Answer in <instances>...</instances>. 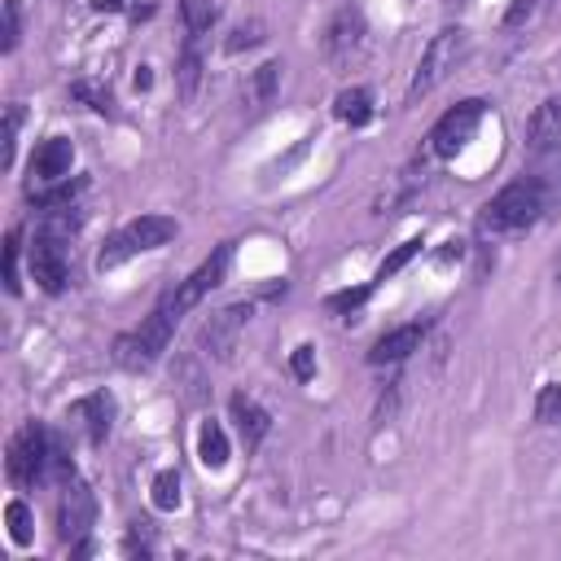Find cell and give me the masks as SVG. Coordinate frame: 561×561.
Here are the masks:
<instances>
[{
	"label": "cell",
	"instance_id": "6da1fadb",
	"mask_svg": "<svg viewBox=\"0 0 561 561\" xmlns=\"http://www.w3.org/2000/svg\"><path fill=\"white\" fill-rule=\"evenodd\" d=\"M543 167L504 184L491 202H482L478 210V228L486 237H504V232H526L539 219H548V210L561 202V153L539 158Z\"/></svg>",
	"mask_w": 561,
	"mask_h": 561
},
{
	"label": "cell",
	"instance_id": "7a4b0ae2",
	"mask_svg": "<svg viewBox=\"0 0 561 561\" xmlns=\"http://www.w3.org/2000/svg\"><path fill=\"white\" fill-rule=\"evenodd\" d=\"M9 482L13 486H48V482H70L75 465L66 456V447L57 443L53 430H44L39 421H26L13 438H9V456H4Z\"/></svg>",
	"mask_w": 561,
	"mask_h": 561
},
{
	"label": "cell",
	"instance_id": "3957f363",
	"mask_svg": "<svg viewBox=\"0 0 561 561\" xmlns=\"http://www.w3.org/2000/svg\"><path fill=\"white\" fill-rule=\"evenodd\" d=\"M175 324H180V316L171 311V307H153L136 329H123L118 337H114V346H110V359L123 368V373H145V368H153L158 359H162V351L171 346V333H175Z\"/></svg>",
	"mask_w": 561,
	"mask_h": 561
},
{
	"label": "cell",
	"instance_id": "277c9868",
	"mask_svg": "<svg viewBox=\"0 0 561 561\" xmlns=\"http://www.w3.org/2000/svg\"><path fill=\"white\" fill-rule=\"evenodd\" d=\"M175 232H180V224L171 215H140V219H131V224H123L118 232L105 237V245L96 250V267L110 272V267H118V263H127L136 254L162 250Z\"/></svg>",
	"mask_w": 561,
	"mask_h": 561
},
{
	"label": "cell",
	"instance_id": "5b68a950",
	"mask_svg": "<svg viewBox=\"0 0 561 561\" xmlns=\"http://www.w3.org/2000/svg\"><path fill=\"white\" fill-rule=\"evenodd\" d=\"M469 53V31L465 26H443L438 35H430V44L421 48V61L412 70V83H408V101L416 96H430Z\"/></svg>",
	"mask_w": 561,
	"mask_h": 561
},
{
	"label": "cell",
	"instance_id": "8992f818",
	"mask_svg": "<svg viewBox=\"0 0 561 561\" xmlns=\"http://www.w3.org/2000/svg\"><path fill=\"white\" fill-rule=\"evenodd\" d=\"M228 263H232V241L215 245V254H210V259H202V263H197V267H193L175 289H167L158 302H162V307H171L175 316H188V311H193L210 289H219V285H224Z\"/></svg>",
	"mask_w": 561,
	"mask_h": 561
},
{
	"label": "cell",
	"instance_id": "52a82bcc",
	"mask_svg": "<svg viewBox=\"0 0 561 561\" xmlns=\"http://www.w3.org/2000/svg\"><path fill=\"white\" fill-rule=\"evenodd\" d=\"M26 263H31V280L44 294H61L70 280V254H66V237L53 228H35L31 245H26Z\"/></svg>",
	"mask_w": 561,
	"mask_h": 561
},
{
	"label": "cell",
	"instance_id": "ba28073f",
	"mask_svg": "<svg viewBox=\"0 0 561 561\" xmlns=\"http://www.w3.org/2000/svg\"><path fill=\"white\" fill-rule=\"evenodd\" d=\"M482 114H486V101H482V96L456 101V105H451V110L430 127V153H434V158H456V153L473 140V131H478Z\"/></svg>",
	"mask_w": 561,
	"mask_h": 561
},
{
	"label": "cell",
	"instance_id": "9c48e42d",
	"mask_svg": "<svg viewBox=\"0 0 561 561\" xmlns=\"http://www.w3.org/2000/svg\"><path fill=\"white\" fill-rule=\"evenodd\" d=\"M250 316H254V302H232V307L210 311V316L202 320V329H197V346H202L210 359L228 364L232 351H237V337H241V329H245Z\"/></svg>",
	"mask_w": 561,
	"mask_h": 561
},
{
	"label": "cell",
	"instance_id": "30bf717a",
	"mask_svg": "<svg viewBox=\"0 0 561 561\" xmlns=\"http://www.w3.org/2000/svg\"><path fill=\"white\" fill-rule=\"evenodd\" d=\"M70 167H75V140L70 136H48L35 145L31 153V175H26V193H39V188H53L61 180H70Z\"/></svg>",
	"mask_w": 561,
	"mask_h": 561
},
{
	"label": "cell",
	"instance_id": "8fae6325",
	"mask_svg": "<svg viewBox=\"0 0 561 561\" xmlns=\"http://www.w3.org/2000/svg\"><path fill=\"white\" fill-rule=\"evenodd\" d=\"M364 35H368V26H364V13L359 9H337L333 18H329V26H324V57L333 61V66H351L355 57H359V48H364Z\"/></svg>",
	"mask_w": 561,
	"mask_h": 561
},
{
	"label": "cell",
	"instance_id": "7c38bea8",
	"mask_svg": "<svg viewBox=\"0 0 561 561\" xmlns=\"http://www.w3.org/2000/svg\"><path fill=\"white\" fill-rule=\"evenodd\" d=\"M92 517H96V500H92V491H88L79 478L61 482V495H57V535L70 539V543H79V539L88 535Z\"/></svg>",
	"mask_w": 561,
	"mask_h": 561
},
{
	"label": "cell",
	"instance_id": "4fadbf2b",
	"mask_svg": "<svg viewBox=\"0 0 561 561\" xmlns=\"http://www.w3.org/2000/svg\"><path fill=\"white\" fill-rule=\"evenodd\" d=\"M425 333H430V320H408V324H399V329L381 333V337L368 346V364H373V368H390V364H403L412 351H421Z\"/></svg>",
	"mask_w": 561,
	"mask_h": 561
},
{
	"label": "cell",
	"instance_id": "5bb4252c",
	"mask_svg": "<svg viewBox=\"0 0 561 561\" xmlns=\"http://www.w3.org/2000/svg\"><path fill=\"white\" fill-rule=\"evenodd\" d=\"M526 153L530 158H548L561 153V96H548L535 105V114L526 118Z\"/></svg>",
	"mask_w": 561,
	"mask_h": 561
},
{
	"label": "cell",
	"instance_id": "9a60e30c",
	"mask_svg": "<svg viewBox=\"0 0 561 561\" xmlns=\"http://www.w3.org/2000/svg\"><path fill=\"white\" fill-rule=\"evenodd\" d=\"M228 412H232V421H237V434H241L245 451H259V447H263V438L272 434V412H267L259 399L241 394V390L228 399Z\"/></svg>",
	"mask_w": 561,
	"mask_h": 561
},
{
	"label": "cell",
	"instance_id": "2e32d148",
	"mask_svg": "<svg viewBox=\"0 0 561 561\" xmlns=\"http://www.w3.org/2000/svg\"><path fill=\"white\" fill-rule=\"evenodd\" d=\"M66 416L83 425V434H88V443H92V447H101V443L110 438V421H114V394H110V390H96V394L79 399V403H75Z\"/></svg>",
	"mask_w": 561,
	"mask_h": 561
},
{
	"label": "cell",
	"instance_id": "e0dca14e",
	"mask_svg": "<svg viewBox=\"0 0 561 561\" xmlns=\"http://www.w3.org/2000/svg\"><path fill=\"white\" fill-rule=\"evenodd\" d=\"M197 88H202V48H197V35H188L180 57H175V96L193 101Z\"/></svg>",
	"mask_w": 561,
	"mask_h": 561
},
{
	"label": "cell",
	"instance_id": "ac0fdd59",
	"mask_svg": "<svg viewBox=\"0 0 561 561\" xmlns=\"http://www.w3.org/2000/svg\"><path fill=\"white\" fill-rule=\"evenodd\" d=\"M70 96L79 101V105H88L92 114H105V118H118V101H114V92H110V83H101V79H75L70 83Z\"/></svg>",
	"mask_w": 561,
	"mask_h": 561
},
{
	"label": "cell",
	"instance_id": "d6986e66",
	"mask_svg": "<svg viewBox=\"0 0 561 561\" xmlns=\"http://www.w3.org/2000/svg\"><path fill=\"white\" fill-rule=\"evenodd\" d=\"M197 460H202L206 469H224V465H228V434H224V425L210 421V416L197 425Z\"/></svg>",
	"mask_w": 561,
	"mask_h": 561
},
{
	"label": "cell",
	"instance_id": "ffe728a7",
	"mask_svg": "<svg viewBox=\"0 0 561 561\" xmlns=\"http://www.w3.org/2000/svg\"><path fill=\"white\" fill-rule=\"evenodd\" d=\"M333 114L346 123V127H364L373 118V92L368 88H342L333 96Z\"/></svg>",
	"mask_w": 561,
	"mask_h": 561
},
{
	"label": "cell",
	"instance_id": "44dd1931",
	"mask_svg": "<svg viewBox=\"0 0 561 561\" xmlns=\"http://www.w3.org/2000/svg\"><path fill=\"white\" fill-rule=\"evenodd\" d=\"M180 18H184V31L202 39L219 22V0H180Z\"/></svg>",
	"mask_w": 561,
	"mask_h": 561
},
{
	"label": "cell",
	"instance_id": "7402d4cb",
	"mask_svg": "<svg viewBox=\"0 0 561 561\" xmlns=\"http://www.w3.org/2000/svg\"><path fill=\"white\" fill-rule=\"evenodd\" d=\"M421 245H425L421 237H408V241H399V245H394V250H390V254H386V259L377 263V272H373V285L390 280L394 272H403V267H408V263H412V259L421 254Z\"/></svg>",
	"mask_w": 561,
	"mask_h": 561
},
{
	"label": "cell",
	"instance_id": "603a6c76",
	"mask_svg": "<svg viewBox=\"0 0 561 561\" xmlns=\"http://www.w3.org/2000/svg\"><path fill=\"white\" fill-rule=\"evenodd\" d=\"M373 289H377L373 280H368V285H355V289H337V294H329V298H324V307H329L333 316H342V320H355Z\"/></svg>",
	"mask_w": 561,
	"mask_h": 561
},
{
	"label": "cell",
	"instance_id": "cb8c5ba5",
	"mask_svg": "<svg viewBox=\"0 0 561 561\" xmlns=\"http://www.w3.org/2000/svg\"><path fill=\"white\" fill-rule=\"evenodd\" d=\"M267 39V26L259 22V18H250V22H241V26H232V35L224 39V53H245V48H259Z\"/></svg>",
	"mask_w": 561,
	"mask_h": 561
},
{
	"label": "cell",
	"instance_id": "d4e9b609",
	"mask_svg": "<svg viewBox=\"0 0 561 561\" xmlns=\"http://www.w3.org/2000/svg\"><path fill=\"white\" fill-rule=\"evenodd\" d=\"M276 83H280V61H263V66L250 75V88H245V96H250L254 105H263V101H272Z\"/></svg>",
	"mask_w": 561,
	"mask_h": 561
},
{
	"label": "cell",
	"instance_id": "484cf974",
	"mask_svg": "<svg viewBox=\"0 0 561 561\" xmlns=\"http://www.w3.org/2000/svg\"><path fill=\"white\" fill-rule=\"evenodd\" d=\"M535 421L539 425H561V381H543L535 394Z\"/></svg>",
	"mask_w": 561,
	"mask_h": 561
},
{
	"label": "cell",
	"instance_id": "4316f807",
	"mask_svg": "<svg viewBox=\"0 0 561 561\" xmlns=\"http://www.w3.org/2000/svg\"><path fill=\"white\" fill-rule=\"evenodd\" d=\"M153 495V508H162V513H171V508H180V473L175 469H162L158 478H153V486H149Z\"/></svg>",
	"mask_w": 561,
	"mask_h": 561
},
{
	"label": "cell",
	"instance_id": "83f0119b",
	"mask_svg": "<svg viewBox=\"0 0 561 561\" xmlns=\"http://www.w3.org/2000/svg\"><path fill=\"white\" fill-rule=\"evenodd\" d=\"M18 254H22V232H18V228H9V237H4V289H9V294H22Z\"/></svg>",
	"mask_w": 561,
	"mask_h": 561
},
{
	"label": "cell",
	"instance_id": "f1b7e54d",
	"mask_svg": "<svg viewBox=\"0 0 561 561\" xmlns=\"http://www.w3.org/2000/svg\"><path fill=\"white\" fill-rule=\"evenodd\" d=\"M22 39V0H4V18H0V48L13 53Z\"/></svg>",
	"mask_w": 561,
	"mask_h": 561
},
{
	"label": "cell",
	"instance_id": "f546056e",
	"mask_svg": "<svg viewBox=\"0 0 561 561\" xmlns=\"http://www.w3.org/2000/svg\"><path fill=\"white\" fill-rule=\"evenodd\" d=\"M4 522H9V539H13L18 548H26V543H31V508H26L22 500H13V504L4 508Z\"/></svg>",
	"mask_w": 561,
	"mask_h": 561
},
{
	"label": "cell",
	"instance_id": "4dcf8cb0",
	"mask_svg": "<svg viewBox=\"0 0 561 561\" xmlns=\"http://www.w3.org/2000/svg\"><path fill=\"white\" fill-rule=\"evenodd\" d=\"M18 127H22V105L9 101V105H4V167H13V153H18Z\"/></svg>",
	"mask_w": 561,
	"mask_h": 561
},
{
	"label": "cell",
	"instance_id": "1f68e13d",
	"mask_svg": "<svg viewBox=\"0 0 561 561\" xmlns=\"http://www.w3.org/2000/svg\"><path fill=\"white\" fill-rule=\"evenodd\" d=\"M289 373H294L298 381H311V377H316V346H311V342H302V346H294V359H289Z\"/></svg>",
	"mask_w": 561,
	"mask_h": 561
},
{
	"label": "cell",
	"instance_id": "d6a6232c",
	"mask_svg": "<svg viewBox=\"0 0 561 561\" xmlns=\"http://www.w3.org/2000/svg\"><path fill=\"white\" fill-rule=\"evenodd\" d=\"M539 4H543V0H513V4L504 9V26H522V22H530V18L539 13Z\"/></svg>",
	"mask_w": 561,
	"mask_h": 561
},
{
	"label": "cell",
	"instance_id": "836d02e7",
	"mask_svg": "<svg viewBox=\"0 0 561 561\" xmlns=\"http://www.w3.org/2000/svg\"><path fill=\"white\" fill-rule=\"evenodd\" d=\"M96 13H123L127 9V0H88Z\"/></svg>",
	"mask_w": 561,
	"mask_h": 561
},
{
	"label": "cell",
	"instance_id": "e575fe53",
	"mask_svg": "<svg viewBox=\"0 0 561 561\" xmlns=\"http://www.w3.org/2000/svg\"><path fill=\"white\" fill-rule=\"evenodd\" d=\"M153 83V75H149V66H136V88H149Z\"/></svg>",
	"mask_w": 561,
	"mask_h": 561
},
{
	"label": "cell",
	"instance_id": "d590c367",
	"mask_svg": "<svg viewBox=\"0 0 561 561\" xmlns=\"http://www.w3.org/2000/svg\"><path fill=\"white\" fill-rule=\"evenodd\" d=\"M557 280H561V254H557Z\"/></svg>",
	"mask_w": 561,
	"mask_h": 561
}]
</instances>
